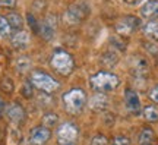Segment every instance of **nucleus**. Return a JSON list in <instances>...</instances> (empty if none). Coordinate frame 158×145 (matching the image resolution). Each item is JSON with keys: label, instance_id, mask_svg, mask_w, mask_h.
<instances>
[{"label": "nucleus", "instance_id": "1", "mask_svg": "<svg viewBox=\"0 0 158 145\" xmlns=\"http://www.w3.org/2000/svg\"><path fill=\"white\" fill-rule=\"evenodd\" d=\"M120 85V78L116 73H111L108 70H101V72L94 73L89 78V87L95 92H111Z\"/></svg>", "mask_w": 158, "mask_h": 145}, {"label": "nucleus", "instance_id": "2", "mask_svg": "<svg viewBox=\"0 0 158 145\" xmlns=\"http://www.w3.org/2000/svg\"><path fill=\"white\" fill-rule=\"evenodd\" d=\"M62 101L64 110L69 114H79L84 110L85 104L88 101V97L82 88H72L63 94Z\"/></svg>", "mask_w": 158, "mask_h": 145}, {"label": "nucleus", "instance_id": "3", "mask_svg": "<svg viewBox=\"0 0 158 145\" xmlns=\"http://www.w3.org/2000/svg\"><path fill=\"white\" fill-rule=\"evenodd\" d=\"M29 84L44 94H53L60 87L59 81L44 70H32L29 75Z\"/></svg>", "mask_w": 158, "mask_h": 145}, {"label": "nucleus", "instance_id": "4", "mask_svg": "<svg viewBox=\"0 0 158 145\" xmlns=\"http://www.w3.org/2000/svg\"><path fill=\"white\" fill-rule=\"evenodd\" d=\"M50 65L59 75H63V76L70 75L75 69V60L72 54L63 49H57L53 51L50 57Z\"/></svg>", "mask_w": 158, "mask_h": 145}, {"label": "nucleus", "instance_id": "5", "mask_svg": "<svg viewBox=\"0 0 158 145\" xmlns=\"http://www.w3.org/2000/svg\"><path fill=\"white\" fill-rule=\"evenodd\" d=\"M79 129L72 122H66L57 128V142L60 145H72L78 139Z\"/></svg>", "mask_w": 158, "mask_h": 145}, {"label": "nucleus", "instance_id": "6", "mask_svg": "<svg viewBox=\"0 0 158 145\" xmlns=\"http://www.w3.org/2000/svg\"><path fill=\"white\" fill-rule=\"evenodd\" d=\"M141 27V19L133 16V15H127V16L122 18L117 23H116V31L118 35L127 37L132 32H135L136 29Z\"/></svg>", "mask_w": 158, "mask_h": 145}, {"label": "nucleus", "instance_id": "7", "mask_svg": "<svg viewBox=\"0 0 158 145\" xmlns=\"http://www.w3.org/2000/svg\"><path fill=\"white\" fill-rule=\"evenodd\" d=\"M51 138V129L45 128L43 125L35 126L29 130L28 141L31 145H45Z\"/></svg>", "mask_w": 158, "mask_h": 145}, {"label": "nucleus", "instance_id": "8", "mask_svg": "<svg viewBox=\"0 0 158 145\" xmlns=\"http://www.w3.org/2000/svg\"><path fill=\"white\" fill-rule=\"evenodd\" d=\"M6 116H7V119H9L12 123H15V125H21V123L25 120L27 113H25V109H23L21 104H18V103H12V104H9L7 109H6Z\"/></svg>", "mask_w": 158, "mask_h": 145}, {"label": "nucleus", "instance_id": "9", "mask_svg": "<svg viewBox=\"0 0 158 145\" xmlns=\"http://www.w3.org/2000/svg\"><path fill=\"white\" fill-rule=\"evenodd\" d=\"M85 16H86V11H84V7H81V6H70L68 11L64 12L63 19H64V22L69 23V25H76V23L81 22Z\"/></svg>", "mask_w": 158, "mask_h": 145}, {"label": "nucleus", "instance_id": "10", "mask_svg": "<svg viewBox=\"0 0 158 145\" xmlns=\"http://www.w3.org/2000/svg\"><path fill=\"white\" fill-rule=\"evenodd\" d=\"M124 104L130 113H133V114L141 113V100H139V95L133 89L127 88L124 91Z\"/></svg>", "mask_w": 158, "mask_h": 145}, {"label": "nucleus", "instance_id": "11", "mask_svg": "<svg viewBox=\"0 0 158 145\" xmlns=\"http://www.w3.org/2000/svg\"><path fill=\"white\" fill-rule=\"evenodd\" d=\"M132 70H133V73L136 76H145V75H148L149 65H148L147 59L142 56L133 57V60H132Z\"/></svg>", "mask_w": 158, "mask_h": 145}, {"label": "nucleus", "instance_id": "12", "mask_svg": "<svg viewBox=\"0 0 158 145\" xmlns=\"http://www.w3.org/2000/svg\"><path fill=\"white\" fill-rule=\"evenodd\" d=\"M89 107L95 112H102L108 107V98L106 94H101V92H97L89 101Z\"/></svg>", "mask_w": 158, "mask_h": 145}, {"label": "nucleus", "instance_id": "13", "mask_svg": "<svg viewBox=\"0 0 158 145\" xmlns=\"http://www.w3.org/2000/svg\"><path fill=\"white\" fill-rule=\"evenodd\" d=\"M12 45L16 50H25L29 45V35L25 31H18L13 37H12Z\"/></svg>", "mask_w": 158, "mask_h": 145}, {"label": "nucleus", "instance_id": "14", "mask_svg": "<svg viewBox=\"0 0 158 145\" xmlns=\"http://www.w3.org/2000/svg\"><path fill=\"white\" fill-rule=\"evenodd\" d=\"M141 13L143 18H152L158 13V0H148L141 7Z\"/></svg>", "mask_w": 158, "mask_h": 145}, {"label": "nucleus", "instance_id": "15", "mask_svg": "<svg viewBox=\"0 0 158 145\" xmlns=\"http://www.w3.org/2000/svg\"><path fill=\"white\" fill-rule=\"evenodd\" d=\"M100 62H101L102 66H106L107 69H113V67L117 65L118 56L116 51H106V53H102Z\"/></svg>", "mask_w": 158, "mask_h": 145}, {"label": "nucleus", "instance_id": "16", "mask_svg": "<svg viewBox=\"0 0 158 145\" xmlns=\"http://www.w3.org/2000/svg\"><path fill=\"white\" fill-rule=\"evenodd\" d=\"M6 18H7V22H9V25H10L12 29L22 31V28H23V18L21 16V13H18V12H10Z\"/></svg>", "mask_w": 158, "mask_h": 145}, {"label": "nucleus", "instance_id": "17", "mask_svg": "<svg viewBox=\"0 0 158 145\" xmlns=\"http://www.w3.org/2000/svg\"><path fill=\"white\" fill-rule=\"evenodd\" d=\"M143 34H145L149 40L158 41V21H149V22L143 27Z\"/></svg>", "mask_w": 158, "mask_h": 145}, {"label": "nucleus", "instance_id": "18", "mask_svg": "<svg viewBox=\"0 0 158 145\" xmlns=\"http://www.w3.org/2000/svg\"><path fill=\"white\" fill-rule=\"evenodd\" d=\"M32 66V62L31 59H28L27 56H19L15 62V67H16V72L19 73H27Z\"/></svg>", "mask_w": 158, "mask_h": 145}, {"label": "nucleus", "instance_id": "19", "mask_svg": "<svg viewBox=\"0 0 158 145\" xmlns=\"http://www.w3.org/2000/svg\"><path fill=\"white\" fill-rule=\"evenodd\" d=\"M155 138V132L151 128H143L139 134V144L141 145H149Z\"/></svg>", "mask_w": 158, "mask_h": 145}, {"label": "nucleus", "instance_id": "20", "mask_svg": "<svg viewBox=\"0 0 158 145\" xmlns=\"http://www.w3.org/2000/svg\"><path fill=\"white\" fill-rule=\"evenodd\" d=\"M41 123H43V126H45V128H48V129L56 128L57 123H59V116L53 112L45 113L44 116H43V119H41Z\"/></svg>", "mask_w": 158, "mask_h": 145}, {"label": "nucleus", "instance_id": "21", "mask_svg": "<svg viewBox=\"0 0 158 145\" xmlns=\"http://www.w3.org/2000/svg\"><path fill=\"white\" fill-rule=\"evenodd\" d=\"M143 117H145L149 123L158 122V109H155L154 106L145 107V109H143Z\"/></svg>", "mask_w": 158, "mask_h": 145}, {"label": "nucleus", "instance_id": "22", "mask_svg": "<svg viewBox=\"0 0 158 145\" xmlns=\"http://www.w3.org/2000/svg\"><path fill=\"white\" fill-rule=\"evenodd\" d=\"M10 34H12V28L9 22H7V18L0 15V37L7 38V37H10Z\"/></svg>", "mask_w": 158, "mask_h": 145}, {"label": "nucleus", "instance_id": "23", "mask_svg": "<svg viewBox=\"0 0 158 145\" xmlns=\"http://www.w3.org/2000/svg\"><path fill=\"white\" fill-rule=\"evenodd\" d=\"M0 89L5 92V94H12L13 89H15V84L9 76H3L0 79Z\"/></svg>", "mask_w": 158, "mask_h": 145}, {"label": "nucleus", "instance_id": "24", "mask_svg": "<svg viewBox=\"0 0 158 145\" xmlns=\"http://www.w3.org/2000/svg\"><path fill=\"white\" fill-rule=\"evenodd\" d=\"M27 21H28V25H29V28L32 29L35 34H40V25L38 22H37V19H35V16L32 15V13H27Z\"/></svg>", "mask_w": 158, "mask_h": 145}, {"label": "nucleus", "instance_id": "25", "mask_svg": "<svg viewBox=\"0 0 158 145\" xmlns=\"http://www.w3.org/2000/svg\"><path fill=\"white\" fill-rule=\"evenodd\" d=\"M21 94L25 97V98H32L34 97V87L29 84V82H27L25 85H22V88H21Z\"/></svg>", "mask_w": 158, "mask_h": 145}, {"label": "nucleus", "instance_id": "26", "mask_svg": "<svg viewBox=\"0 0 158 145\" xmlns=\"http://www.w3.org/2000/svg\"><path fill=\"white\" fill-rule=\"evenodd\" d=\"M110 145H130V139L127 136H123V135H117V136H114Z\"/></svg>", "mask_w": 158, "mask_h": 145}, {"label": "nucleus", "instance_id": "27", "mask_svg": "<svg viewBox=\"0 0 158 145\" xmlns=\"http://www.w3.org/2000/svg\"><path fill=\"white\" fill-rule=\"evenodd\" d=\"M107 138L104 135H95L92 139H91V144L89 145H107Z\"/></svg>", "mask_w": 158, "mask_h": 145}, {"label": "nucleus", "instance_id": "28", "mask_svg": "<svg viewBox=\"0 0 158 145\" xmlns=\"http://www.w3.org/2000/svg\"><path fill=\"white\" fill-rule=\"evenodd\" d=\"M16 6V0H0V9H13Z\"/></svg>", "mask_w": 158, "mask_h": 145}, {"label": "nucleus", "instance_id": "29", "mask_svg": "<svg viewBox=\"0 0 158 145\" xmlns=\"http://www.w3.org/2000/svg\"><path fill=\"white\" fill-rule=\"evenodd\" d=\"M149 100L154 101L155 104H158V85H155V87H152L151 88V91H149Z\"/></svg>", "mask_w": 158, "mask_h": 145}, {"label": "nucleus", "instance_id": "30", "mask_svg": "<svg viewBox=\"0 0 158 145\" xmlns=\"http://www.w3.org/2000/svg\"><path fill=\"white\" fill-rule=\"evenodd\" d=\"M6 109H7V104H6V101L0 97V114L6 113Z\"/></svg>", "mask_w": 158, "mask_h": 145}, {"label": "nucleus", "instance_id": "31", "mask_svg": "<svg viewBox=\"0 0 158 145\" xmlns=\"http://www.w3.org/2000/svg\"><path fill=\"white\" fill-rule=\"evenodd\" d=\"M111 41H113V44L114 45H120V50H124V49H126V45L124 44H120V43H122V41H120V40H117V38H111Z\"/></svg>", "mask_w": 158, "mask_h": 145}, {"label": "nucleus", "instance_id": "32", "mask_svg": "<svg viewBox=\"0 0 158 145\" xmlns=\"http://www.w3.org/2000/svg\"><path fill=\"white\" fill-rule=\"evenodd\" d=\"M124 3H127V5H138L141 0H123Z\"/></svg>", "mask_w": 158, "mask_h": 145}, {"label": "nucleus", "instance_id": "33", "mask_svg": "<svg viewBox=\"0 0 158 145\" xmlns=\"http://www.w3.org/2000/svg\"><path fill=\"white\" fill-rule=\"evenodd\" d=\"M149 145H152V144H149Z\"/></svg>", "mask_w": 158, "mask_h": 145}, {"label": "nucleus", "instance_id": "34", "mask_svg": "<svg viewBox=\"0 0 158 145\" xmlns=\"http://www.w3.org/2000/svg\"><path fill=\"white\" fill-rule=\"evenodd\" d=\"M72 145H73V144H72Z\"/></svg>", "mask_w": 158, "mask_h": 145}]
</instances>
